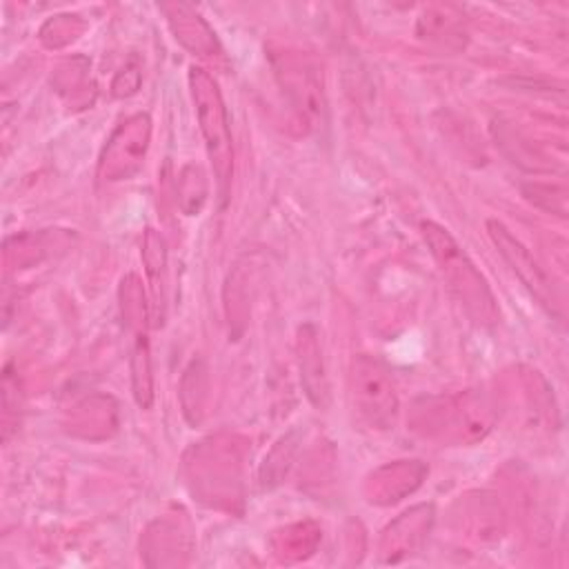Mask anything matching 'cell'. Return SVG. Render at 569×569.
<instances>
[{"label":"cell","mask_w":569,"mask_h":569,"mask_svg":"<svg viewBox=\"0 0 569 569\" xmlns=\"http://www.w3.org/2000/svg\"><path fill=\"white\" fill-rule=\"evenodd\" d=\"M422 240L438 264V271L453 293V298L462 305L465 313L478 327H493L500 320L498 302L489 289V282L467 256V251L458 244V240L440 224L427 220L420 224Z\"/></svg>","instance_id":"6da1fadb"},{"label":"cell","mask_w":569,"mask_h":569,"mask_svg":"<svg viewBox=\"0 0 569 569\" xmlns=\"http://www.w3.org/2000/svg\"><path fill=\"white\" fill-rule=\"evenodd\" d=\"M189 91L196 107L204 149L218 184L220 204L229 198L231 173H233V142L229 129V116L216 80L202 67H189Z\"/></svg>","instance_id":"7a4b0ae2"},{"label":"cell","mask_w":569,"mask_h":569,"mask_svg":"<svg viewBox=\"0 0 569 569\" xmlns=\"http://www.w3.org/2000/svg\"><path fill=\"white\" fill-rule=\"evenodd\" d=\"M351 405L360 422L376 431L393 429L400 400L389 369L373 356H356L349 371Z\"/></svg>","instance_id":"3957f363"},{"label":"cell","mask_w":569,"mask_h":569,"mask_svg":"<svg viewBox=\"0 0 569 569\" xmlns=\"http://www.w3.org/2000/svg\"><path fill=\"white\" fill-rule=\"evenodd\" d=\"M487 231L491 242L496 244L498 253L505 258L509 269L518 276L522 287L536 298V302L558 322L565 320V302L560 289L556 287L553 278L545 271V267L533 258V253L500 222L487 220Z\"/></svg>","instance_id":"277c9868"},{"label":"cell","mask_w":569,"mask_h":569,"mask_svg":"<svg viewBox=\"0 0 569 569\" xmlns=\"http://www.w3.org/2000/svg\"><path fill=\"white\" fill-rule=\"evenodd\" d=\"M276 78L289 98L291 107L305 120L307 127H325L327 98L322 91V76L318 67L298 53H280L273 58Z\"/></svg>","instance_id":"5b68a950"},{"label":"cell","mask_w":569,"mask_h":569,"mask_svg":"<svg viewBox=\"0 0 569 569\" xmlns=\"http://www.w3.org/2000/svg\"><path fill=\"white\" fill-rule=\"evenodd\" d=\"M431 413L429 422H436L442 436H449L460 442L482 440L493 425V407L482 393H465L458 398L442 400Z\"/></svg>","instance_id":"8992f818"},{"label":"cell","mask_w":569,"mask_h":569,"mask_svg":"<svg viewBox=\"0 0 569 569\" xmlns=\"http://www.w3.org/2000/svg\"><path fill=\"white\" fill-rule=\"evenodd\" d=\"M149 133L151 120L147 113L129 118L113 131L100 158V173L104 180H122L140 169L149 147Z\"/></svg>","instance_id":"52a82bcc"},{"label":"cell","mask_w":569,"mask_h":569,"mask_svg":"<svg viewBox=\"0 0 569 569\" xmlns=\"http://www.w3.org/2000/svg\"><path fill=\"white\" fill-rule=\"evenodd\" d=\"M296 353H298V371L300 385L316 409H327L331 402V387L327 376V365L322 358V347L318 340V329L307 322L298 329L296 338Z\"/></svg>","instance_id":"ba28073f"},{"label":"cell","mask_w":569,"mask_h":569,"mask_svg":"<svg viewBox=\"0 0 569 569\" xmlns=\"http://www.w3.org/2000/svg\"><path fill=\"white\" fill-rule=\"evenodd\" d=\"M433 525V505H418L409 511H405L382 538V560L385 562H400L409 556H413L422 540L429 536V529Z\"/></svg>","instance_id":"9c48e42d"},{"label":"cell","mask_w":569,"mask_h":569,"mask_svg":"<svg viewBox=\"0 0 569 569\" xmlns=\"http://www.w3.org/2000/svg\"><path fill=\"white\" fill-rule=\"evenodd\" d=\"M142 262L147 269L149 278V298H151V320L153 325L162 322V309H164V267H167V253H164V242L162 238L153 231L147 229L144 233V244H142Z\"/></svg>","instance_id":"30bf717a"},{"label":"cell","mask_w":569,"mask_h":569,"mask_svg":"<svg viewBox=\"0 0 569 569\" xmlns=\"http://www.w3.org/2000/svg\"><path fill=\"white\" fill-rule=\"evenodd\" d=\"M425 476V467L418 462H402V465H389L385 469H380L376 476H371V485L376 487L371 491V502H396L398 493H396V485H402L409 493L420 485Z\"/></svg>","instance_id":"8fae6325"},{"label":"cell","mask_w":569,"mask_h":569,"mask_svg":"<svg viewBox=\"0 0 569 569\" xmlns=\"http://www.w3.org/2000/svg\"><path fill=\"white\" fill-rule=\"evenodd\" d=\"M420 38L445 47H462L465 33L458 16H451L447 9H431L418 20Z\"/></svg>","instance_id":"7c38bea8"},{"label":"cell","mask_w":569,"mask_h":569,"mask_svg":"<svg viewBox=\"0 0 569 569\" xmlns=\"http://www.w3.org/2000/svg\"><path fill=\"white\" fill-rule=\"evenodd\" d=\"M131 371H133V396L136 402L147 409L153 400V387H151V362H149V347L144 333H138L133 358H131Z\"/></svg>","instance_id":"4fadbf2b"},{"label":"cell","mask_w":569,"mask_h":569,"mask_svg":"<svg viewBox=\"0 0 569 569\" xmlns=\"http://www.w3.org/2000/svg\"><path fill=\"white\" fill-rule=\"evenodd\" d=\"M207 178L198 164H187L180 173V204L187 216H193L202 209L207 200Z\"/></svg>","instance_id":"5bb4252c"},{"label":"cell","mask_w":569,"mask_h":569,"mask_svg":"<svg viewBox=\"0 0 569 569\" xmlns=\"http://www.w3.org/2000/svg\"><path fill=\"white\" fill-rule=\"evenodd\" d=\"M293 451H296V440H293V433L284 436L276 449L269 453V458L264 460L262 465V471H260V482L262 487H273L278 485L287 471H289V465H291V458H293Z\"/></svg>","instance_id":"9a60e30c"},{"label":"cell","mask_w":569,"mask_h":569,"mask_svg":"<svg viewBox=\"0 0 569 569\" xmlns=\"http://www.w3.org/2000/svg\"><path fill=\"white\" fill-rule=\"evenodd\" d=\"M522 196L545 211L567 216V191L562 187L545 184V182H529V184H522Z\"/></svg>","instance_id":"2e32d148"}]
</instances>
